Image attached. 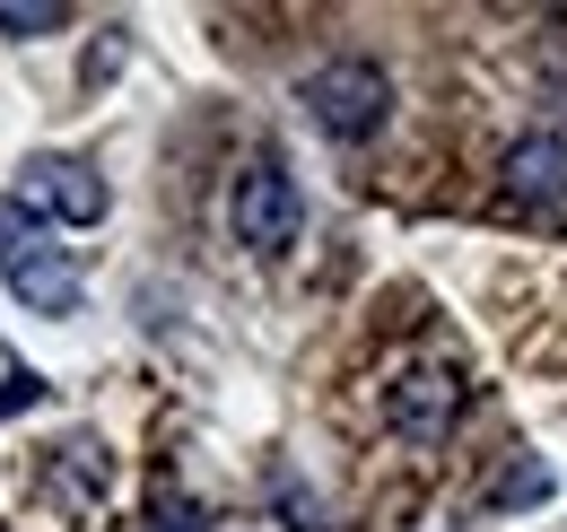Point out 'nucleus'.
Listing matches in <instances>:
<instances>
[{
  "label": "nucleus",
  "mask_w": 567,
  "mask_h": 532,
  "mask_svg": "<svg viewBox=\"0 0 567 532\" xmlns=\"http://www.w3.org/2000/svg\"><path fill=\"white\" fill-rule=\"evenodd\" d=\"M0 279H9V297H18L27 315H79L71 245H53V218L27 209L18 193L0 201Z\"/></svg>",
  "instance_id": "1"
},
{
  "label": "nucleus",
  "mask_w": 567,
  "mask_h": 532,
  "mask_svg": "<svg viewBox=\"0 0 567 532\" xmlns=\"http://www.w3.org/2000/svg\"><path fill=\"white\" fill-rule=\"evenodd\" d=\"M306 123L323 140H375L384 132V114H393V79L367 62V53H341V62H323V70H306Z\"/></svg>",
  "instance_id": "2"
},
{
  "label": "nucleus",
  "mask_w": 567,
  "mask_h": 532,
  "mask_svg": "<svg viewBox=\"0 0 567 532\" xmlns=\"http://www.w3.org/2000/svg\"><path fill=\"white\" fill-rule=\"evenodd\" d=\"M53 27H71L62 0H0V35H53Z\"/></svg>",
  "instance_id": "8"
},
{
  "label": "nucleus",
  "mask_w": 567,
  "mask_h": 532,
  "mask_svg": "<svg viewBox=\"0 0 567 532\" xmlns=\"http://www.w3.org/2000/svg\"><path fill=\"white\" fill-rule=\"evenodd\" d=\"M384 419L411 437V446H436L454 419H463V376L454 367H402L384 385Z\"/></svg>",
  "instance_id": "5"
},
{
  "label": "nucleus",
  "mask_w": 567,
  "mask_h": 532,
  "mask_svg": "<svg viewBox=\"0 0 567 532\" xmlns=\"http://www.w3.org/2000/svg\"><path fill=\"white\" fill-rule=\"evenodd\" d=\"M227 227H236L245 254H288V245H297L306 201H297V175H288L280 157H254V166L236 175V193H227Z\"/></svg>",
  "instance_id": "3"
},
{
  "label": "nucleus",
  "mask_w": 567,
  "mask_h": 532,
  "mask_svg": "<svg viewBox=\"0 0 567 532\" xmlns=\"http://www.w3.org/2000/svg\"><path fill=\"white\" fill-rule=\"evenodd\" d=\"M506 193L533 201V209L567 201V140L559 132H524L515 149H506Z\"/></svg>",
  "instance_id": "6"
},
{
  "label": "nucleus",
  "mask_w": 567,
  "mask_h": 532,
  "mask_svg": "<svg viewBox=\"0 0 567 532\" xmlns=\"http://www.w3.org/2000/svg\"><path fill=\"white\" fill-rule=\"evenodd\" d=\"M550 489H559V480H550L542 463H515V471H506V480L489 489V507H542Z\"/></svg>",
  "instance_id": "9"
},
{
  "label": "nucleus",
  "mask_w": 567,
  "mask_h": 532,
  "mask_svg": "<svg viewBox=\"0 0 567 532\" xmlns=\"http://www.w3.org/2000/svg\"><path fill=\"white\" fill-rule=\"evenodd\" d=\"M148 532H210V524H202V507H193L184 489H157V507H148Z\"/></svg>",
  "instance_id": "10"
},
{
  "label": "nucleus",
  "mask_w": 567,
  "mask_h": 532,
  "mask_svg": "<svg viewBox=\"0 0 567 532\" xmlns=\"http://www.w3.org/2000/svg\"><path fill=\"white\" fill-rule=\"evenodd\" d=\"M105 480H114V463H105V446H62V498H71V507H87V498H105Z\"/></svg>",
  "instance_id": "7"
},
{
  "label": "nucleus",
  "mask_w": 567,
  "mask_h": 532,
  "mask_svg": "<svg viewBox=\"0 0 567 532\" xmlns=\"http://www.w3.org/2000/svg\"><path fill=\"white\" fill-rule=\"evenodd\" d=\"M27 209H44V218H62V227H96L105 209H114V193H105V175L87 166V157H71V149H35L27 166Z\"/></svg>",
  "instance_id": "4"
}]
</instances>
